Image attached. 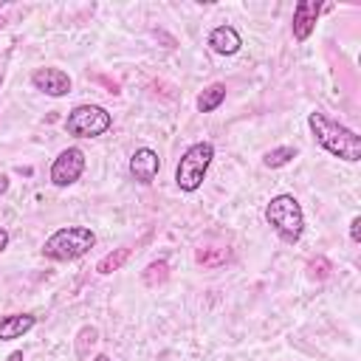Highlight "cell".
I'll return each mask as SVG.
<instances>
[{
    "mask_svg": "<svg viewBox=\"0 0 361 361\" xmlns=\"http://www.w3.org/2000/svg\"><path fill=\"white\" fill-rule=\"evenodd\" d=\"M293 158H296V147H274V149H268V152H265L262 164H265V166H271V169H279V166L290 164Z\"/></svg>",
    "mask_w": 361,
    "mask_h": 361,
    "instance_id": "14",
    "label": "cell"
},
{
    "mask_svg": "<svg viewBox=\"0 0 361 361\" xmlns=\"http://www.w3.org/2000/svg\"><path fill=\"white\" fill-rule=\"evenodd\" d=\"M96 336H99V333H96V327H82V330H79L76 353H79V355H85V353H87V350H85V347H87V341H90V344H96Z\"/></svg>",
    "mask_w": 361,
    "mask_h": 361,
    "instance_id": "18",
    "label": "cell"
},
{
    "mask_svg": "<svg viewBox=\"0 0 361 361\" xmlns=\"http://www.w3.org/2000/svg\"><path fill=\"white\" fill-rule=\"evenodd\" d=\"M93 361H110V358H107V355H96Z\"/></svg>",
    "mask_w": 361,
    "mask_h": 361,
    "instance_id": "23",
    "label": "cell"
},
{
    "mask_svg": "<svg viewBox=\"0 0 361 361\" xmlns=\"http://www.w3.org/2000/svg\"><path fill=\"white\" fill-rule=\"evenodd\" d=\"M3 25H6V17H3V14H0V28H3Z\"/></svg>",
    "mask_w": 361,
    "mask_h": 361,
    "instance_id": "24",
    "label": "cell"
},
{
    "mask_svg": "<svg viewBox=\"0 0 361 361\" xmlns=\"http://www.w3.org/2000/svg\"><path fill=\"white\" fill-rule=\"evenodd\" d=\"M319 11H322V3L319 0H299L296 8H293V39L296 42H305L313 28H316V20H319Z\"/></svg>",
    "mask_w": 361,
    "mask_h": 361,
    "instance_id": "9",
    "label": "cell"
},
{
    "mask_svg": "<svg viewBox=\"0 0 361 361\" xmlns=\"http://www.w3.org/2000/svg\"><path fill=\"white\" fill-rule=\"evenodd\" d=\"M0 85H3V73H0Z\"/></svg>",
    "mask_w": 361,
    "mask_h": 361,
    "instance_id": "25",
    "label": "cell"
},
{
    "mask_svg": "<svg viewBox=\"0 0 361 361\" xmlns=\"http://www.w3.org/2000/svg\"><path fill=\"white\" fill-rule=\"evenodd\" d=\"M166 276H169V265H166L164 259H155V262H149V265H147V271H144V282H147L149 288L161 285Z\"/></svg>",
    "mask_w": 361,
    "mask_h": 361,
    "instance_id": "16",
    "label": "cell"
},
{
    "mask_svg": "<svg viewBox=\"0 0 361 361\" xmlns=\"http://www.w3.org/2000/svg\"><path fill=\"white\" fill-rule=\"evenodd\" d=\"M265 220H268V226L285 243H296L302 237L305 214H302V206H299V200L293 195H276V197H271V203L265 206Z\"/></svg>",
    "mask_w": 361,
    "mask_h": 361,
    "instance_id": "3",
    "label": "cell"
},
{
    "mask_svg": "<svg viewBox=\"0 0 361 361\" xmlns=\"http://www.w3.org/2000/svg\"><path fill=\"white\" fill-rule=\"evenodd\" d=\"M127 257H130V248H113L107 257L99 259L96 271H99V274H113V271H118V268L127 262Z\"/></svg>",
    "mask_w": 361,
    "mask_h": 361,
    "instance_id": "15",
    "label": "cell"
},
{
    "mask_svg": "<svg viewBox=\"0 0 361 361\" xmlns=\"http://www.w3.org/2000/svg\"><path fill=\"white\" fill-rule=\"evenodd\" d=\"M8 189V175H0V195Z\"/></svg>",
    "mask_w": 361,
    "mask_h": 361,
    "instance_id": "21",
    "label": "cell"
},
{
    "mask_svg": "<svg viewBox=\"0 0 361 361\" xmlns=\"http://www.w3.org/2000/svg\"><path fill=\"white\" fill-rule=\"evenodd\" d=\"M223 99H226V85H223V82H214V85H209V87L197 96V110H200V113H214V110L223 104Z\"/></svg>",
    "mask_w": 361,
    "mask_h": 361,
    "instance_id": "12",
    "label": "cell"
},
{
    "mask_svg": "<svg viewBox=\"0 0 361 361\" xmlns=\"http://www.w3.org/2000/svg\"><path fill=\"white\" fill-rule=\"evenodd\" d=\"M209 45H212V51H217V54H223V56H231V54L240 51L243 39H240V34H237L234 25H217V28L209 34Z\"/></svg>",
    "mask_w": 361,
    "mask_h": 361,
    "instance_id": "10",
    "label": "cell"
},
{
    "mask_svg": "<svg viewBox=\"0 0 361 361\" xmlns=\"http://www.w3.org/2000/svg\"><path fill=\"white\" fill-rule=\"evenodd\" d=\"M34 324H37V319H34L31 313H11V316H0V341H14V338L25 336Z\"/></svg>",
    "mask_w": 361,
    "mask_h": 361,
    "instance_id": "11",
    "label": "cell"
},
{
    "mask_svg": "<svg viewBox=\"0 0 361 361\" xmlns=\"http://www.w3.org/2000/svg\"><path fill=\"white\" fill-rule=\"evenodd\" d=\"M82 172H85V152L79 147H68L51 164V183L54 186H71L82 178Z\"/></svg>",
    "mask_w": 361,
    "mask_h": 361,
    "instance_id": "6",
    "label": "cell"
},
{
    "mask_svg": "<svg viewBox=\"0 0 361 361\" xmlns=\"http://www.w3.org/2000/svg\"><path fill=\"white\" fill-rule=\"evenodd\" d=\"M6 361H23V353H20V350H14V353H11Z\"/></svg>",
    "mask_w": 361,
    "mask_h": 361,
    "instance_id": "22",
    "label": "cell"
},
{
    "mask_svg": "<svg viewBox=\"0 0 361 361\" xmlns=\"http://www.w3.org/2000/svg\"><path fill=\"white\" fill-rule=\"evenodd\" d=\"M214 158V144L212 141H197L192 144L180 161H178V169H175V183L180 192H197L203 178H206V169Z\"/></svg>",
    "mask_w": 361,
    "mask_h": 361,
    "instance_id": "4",
    "label": "cell"
},
{
    "mask_svg": "<svg viewBox=\"0 0 361 361\" xmlns=\"http://www.w3.org/2000/svg\"><path fill=\"white\" fill-rule=\"evenodd\" d=\"M195 259L203 268H220L228 262V248H197Z\"/></svg>",
    "mask_w": 361,
    "mask_h": 361,
    "instance_id": "13",
    "label": "cell"
},
{
    "mask_svg": "<svg viewBox=\"0 0 361 361\" xmlns=\"http://www.w3.org/2000/svg\"><path fill=\"white\" fill-rule=\"evenodd\" d=\"M350 237H353V243H361V217H353V223H350Z\"/></svg>",
    "mask_w": 361,
    "mask_h": 361,
    "instance_id": "19",
    "label": "cell"
},
{
    "mask_svg": "<svg viewBox=\"0 0 361 361\" xmlns=\"http://www.w3.org/2000/svg\"><path fill=\"white\" fill-rule=\"evenodd\" d=\"M93 245H96V234L87 226H65V228H56L45 240L42 254L59 262H71V259L85 257Z\"/></svg>",
    "mask_w": 361,
    "mask_h": 361,
    "instance_id": "2",
    "label": "cell"
},
{
    "mask_svg": "<svg viewBox=\"0 0 361 361\" xmlns=\"http://www.w3.org/2000/svg\"><path fill=\"white\" fill-rule=\"evenodd\" d=\"M110 127H113V118L99 104H79L65 118V133L76 138H96V135H104Z\"/></svg>",
    "mask_w": 361,
    "mask_h": 361,
    "instance_id": "5",
    "label": "cell"
},
{
    "mask_svg": "<svg viewBox=\"0 0 361 361\" xmlns=\"http://www.w3.org/2000/svg\"><path fill=\"white\" fill-rule=\"evenodd\" d=\"M158 169H161V158H158L155 149L141 147V149L133 152V158H130V175H133L135 183H144V186L152 183L155 175H158Z\"/></svg>",
    "mask_w": 361,
    "mask_h": 361,
    "instance_id": "8",
    "label": "cell"
},
{
    "mask_svg": "<svg viewBox=\"0 0 361 361\" xmlns=\"http://www.w3.org/2000/svg\"><path fill=\"white\" fill-rule=\"evenodd\" d=\"M307 274H310V279H327L330 276V262L324 257H313L307 262Z\"/></svg>",
    "mask_w": 361,
    "mask_h": 361,
    "instance_id": "17",
    "label": "cell"
},
{
    "mask_svg": "<svg viewBox=\"0 0 361 361\" xmlns=\"http://www.w3.org/2000/svg\"><path fill=\"white\" fill-rule=\"evenodd\" d=\"M31 85L37 90H42L45 96H54V99L71 93V76L62 68H39V71H34Z\"/></svg>",
    "mask_w": 361,
    "mask_h": 361,
    "instance_id": "7",
    "label": "cell"
},
{
    "mask_svg": "<svg viewBox=\"0 0 361 361\" xmlns=\"http://www.w3.org/2000/svg\"><path fill=\"white\" fill-rule=\"evenodd\" d=\"M6 245H8V231L0 226V251H6Z\"/></svg>",
    "mask_w": 361,
    "mask_h": 361,
    "instance_id": "20",
    "label": "cell"
},
{
    "mask_svg": "<svg viewBox=\"0 0 361 361\" xmlns=\"http://www.w3.org/2000/svg\"><path fill=\"white\" fill-rule=\"evenodd\" d=\"M307 127H310V133L316 135V141H319L330 155L344 158V161H350V164H355V161L361 158V138H358L350 127H344V124L327 118L324 113H310V116H307Z\"/></svg>",
    "mask_w": 361,
    "mask_h": 361,
    "instance_id": "1",
    "label": "cell"
}]
</instances>
